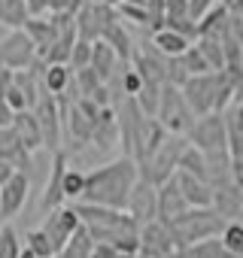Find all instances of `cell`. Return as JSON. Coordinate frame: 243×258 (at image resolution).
I'll return each instance as SVG.
<instances>
[{
	"label": "cell",
	"mask_w": 243,
	"mask_h": 258,
	"mask_svg": "<svg viewBox=\"0 0 243 258\" xmlns=\"http://www.w3.org/2000/svg\"><path fill=\"white\" fill-rule=\"evenodd\" d=\"M140 179V167L131 155H122L103 167H94L91 173H85V191L79 201L88 204H103V207H128V195L134 188V182Z\"/></svg>",
	"instance_id": "obj_1"
},
{
	"label": "cell",
	"mask_w": 243,
	"mask_h": 258,
	"mask_svg": "<svg viewBox=\"0 0 243 258\" xmlns=\"http://www.w3.org/2000/svg\"><path fill=\"white\" fill-rule=\"evenodd\" d=\"M228 225V219L216 210V207H189L186 213H179L176 219L167 222V228L173 231V240L179 246V252L198 240H207V237H219L222 228Z\"/></svg>",
	"instance_id": "obj_2"
},
{
	"label": "cell",
	"mask_w": 243,
	"mask_h": 258,
	"mask_svg": "<svg viewBox=\"0 0 243 258\" xmlns=\"http://www.w3.org/2000/svg\"><path fill=\"white\" fill-rule=\"evenodd\" d=\"M186 146H189V137H186V134H167L164 143H161L149 158H143V161L137 164V167H140V176H143L146 182H152V185L167 182V179L176 173L179 155H183Z\"/></svg>",
	"instance_id": "obj_3"
},
{
	"label": "cell",
	"mask_w": 243,
	"mask_h": 258,
	"mask_svg": "<svg viewBox=\"0 0 243 258\" xmlns=\"http://www.w3.org/2000/svg\"><path fill=\"white\" fill-rule=\"evenodd\" d=\"M155 118L167 127L170 134H186V137H189V131H192V124H195L198 115H195L192 106L186 103L183 88L164 82V85H161V100H158V112H155Z\"/></svg>",
	"instance_id": "obj_4"
},
{
	"label": "cell",
	"mask_w": 243,
	"mask_h": 258,
	"mask_svg": "<svg viewBox=\"0 0 243 258\" xmlns=\"http://www.w3.org/2000/svg\"><path fill=\"white\" fill-rule=\"evenodd\" d=\"M76 213L82 219L85 228H112V231H140L137 219L128 210L118 207H103V204H88V201H76Z\"/></svg>",
	"instance_id": "obj_5"
},
{
	"label": "cell",
	"mask_w": 243,
	"mask_h": 258,
	"mask_svg": "<svg viewBox=\"0 0 243 258\" xmlns=\"http://www.w3.org/2000/svg\"><path fill=\"white\" fill-rule=\"evenodd\" d=\"M189 143L198 146L201 152H222L228 149V131H225V115L222 112H204L195 118Z\"/></svg>",
	"instance_id": "obj_6"
},
{
	"label": "cell",
	"mask_w": 243,
	"mask_h": 258,
	"mask_svg": "<svg viewBox=\"0 0 243 258\" xmlns=\"http://www.w3.org/2000/svg\"><path fill=\"white\" fill-rule=\"evenodd\" d=\"M118 19L115 7L109 0H85V4L76 10V31L82 40H100V34L106 31V25H112Z\"/></svg>",
	"instance_id": "obj_7"
},
{
	"label": "cell",
	"mask_w": 243,
	"mask_h": 258,
	"mask_svg": "<svg viewBox=\"0 0 243 258\" xmlns=\"http://www.w3.org/2000/svg\"><path fill=\"white\" fill-rule=\"evenodd\" d=\"M37 61H40L37 49H34L31 37L25 34V28H16L0 40V67L22 70V67H34Z\"/></svg>",
	"instance_id": "obj_8"
},
{
	"label": "cell",
	"mask_w": 243,
	"mask_h": 258,
	"mask_svg": "<svg viewBox=\"0 0 243 258\" xmlns=\"http://www.w3.org/2000/svg\"><path fill=\"white\" fill-rule=\"evenodd\" d=\"M179 246L173 240V231L167 228V222L152 219L146 225H140V255L143 258H167L176 255Z\"/></svg>",
	"instance_id": "obj_9"
},
{
	"label": "cell",
	"mask_w": 243,
	"mask_h": 258,
	"mask_svg": "<svg viewBox=\"0 0 243 258\" xmlns=\"http://www.w3.org/2000/svg\"><path fill=\"white\" fill-rule=\"evenodd\" d=\"M37 118H40V127H43V143L49 152H58L61 149V106H58V97L49 94L46 88L40 91V100L34 106Z\"/></svg>",
	"instance_id": "obj_10"
},
{
	"label": "cell",
	"mask_w": 243,
	"mask_h": 258,
	"mask_svg": "<svg viewBox=\"0 0 243 258\" xmlns=\"http://www.w3.org/2000/svg\"><path fill=\"white\" fill-rule=\"evenodd\" d=\"M82 225V219H79V213H76V207H55V210H49L46 213V222H43V231L52 237V243H55V249L61 252L64 246H67V240L76 234V228Z\"/></svg>",
	"instance_id": "obj_11"
},
{
	"label": "cell",
	"mask_w": 243,
	"mask_h": 258,
	"mask_svg": "<svg viewBox=\"0 0 243 258\" xmlns=\"http://www.w3.org/2000/svg\"><path fill=\"white\" fill-rule=\"evenodd\" d=\"M125 210L137 219V225H146V222L158 219V185H152V182H146L140 176L134 182L131 195H128V207Z\"/></svg>",
	"instance_id": "obj_12"
},
{
	"label": "cell",
	"mask_w": 243,
	"mask_h": 258,
	"mask_svg": "<svg viewBox=\"0 0 243 258\" xmlns=\"http://www.w3.org/2000/svg\"><path fill=\"white\" fill-rule=\"evenodd\" d=\"M28 191H31V179L25 170H19L7 185H0V222H10L25 210Z\"/></svg>",
	"instance_id": "obj_13"
},
{
	"label": "cell",
	"mask_w": 243,
	"mask_h": 258,
	"mask_svg": "<svg viewBox=\"0 0 243 258\" xmlns=\"http://www.w3.org/2000/svg\"><path fill=\"white\" fill-rule=\"evenodd\" d=\"M170 131L155 118V115H143V121L137 124V134H134V152H131V158L140 164L143 158H149L161 143H164V137H167Z\"/></svg>",
	"instance_id": "obj_14"
},
{
	"label": "cell",
	"mask_w": 243,
	"mask_h": 258,
	"mask_svg": "<svg viewBox=\"0 0 243 258\" xmlns=\"http://www.w3.org/2000/svg\"><path fill=\"white\" fill-rule=\"evenodd\" d=\"M131 67L140 70L143 82H158L164 85L167 82V55H161L152 43L149 46H134V55H131Z\"/></svg>",
	"instance_id": "obj_15"
},
{
	"label": "cell",
	"mask_w": 243,
	"mask_h": 258,
	"mask_svg": "<svg viewBox=\"0 0 243 258\" xmlns=\"http://www.w3.org/2000/svg\"><path fill=\"white\" fill-rule=\"evenodd\" d=\"M64 173H67V152L58 149V152H52V173H49V182L43 191V213H49L67 201L64 198Z\"/></svg>",
	"instance_id": "obj_16"
},
{
	"label": "cell",
	"mask_w": 243,
	"mask_h": 258,
	"mask_svg": "<svg viewBox=\"0 0 243 258\" xmlns=\"http://www.w3.org/2000/svg\"><path fill=\"white\" fill-rule=\"evenodd\" d=\"M91 143L97 149H112L122 143V134H118V115L112 106H103L97 115H94V131H91Z\"/></svg>",
	"instance_id": "obj_17"
},
{
	"label": "cell",
	"mask_w": 243,
	"mask_h": 258,
	"mask_svg": "<svg viewBox=\"0 0 243 258\" xmlns=\"http://www.w3.org/2000/svg\"><path fill=\"white\" fill-rule=\"evenodd\" d=\"M25 34L31 37V43H34V49H37V58L46 61V55H49V49H52V43H55V37H58V22H55V19H46V16L28 19V22H25Z\"/></svg>",
	"instance_id": "obj_18"
},
{
	"label": "cell",
	"mask_w": 243,
	"mask_h": 258,
	"mask_svg": "<svg viewBox=\"0 0 243 258\" xmlns=\"http://www.w3.org/2000/svg\"><path fill=\"white\" fill-rule=\"evenodd\" d=\"M186 210H189V201H186V195H183L176 176H170L167 182L158 185V219H161V222H170V219H176V216L186 213Z\"/></svg>",
	"instance_id": "obj_19"
},
{
	"label": "cell",
	"mask_w": 243,
	"mask_h": 258,
	"mask_svg": "<svg viewBox=\"0 0 243 258\" xmlns=\"http://www.w3.org/2000/svg\"><path fill=\"white\" fill-rule=\"evenodd\" d=\"M13 127H16V134L22 140V146L28 152H37V149H46L43 143V127H40V118L34 109H19L16 118H13Z\"/></svg>",
	"instance_id": "obj_20"
},
{
	"label": "cell",
	"mask_w": 243,
	"mask_h": 258,
	"mask_svg": "<svg viewBox=\"0 0 243 258\" xmlns=\"http://www.w3.org/2000/svg\"><path fill=\"white\" fill-rule=\"evenodd\" d=\"M173 176H176L189 207H213V185H210V179H201V176L186 173V170H176Z\"/></svg>",
	"instance_id": "obj_21"
},
{
	"label": "cell",
	"mask_w": 243,
	"mask_h": 258,
	"mask_svg": "<svg viewBox=\"0 0 243 258\" xmlns=\"http://www.w3.org/2000/svg\"><path fill=\"white\" fill-rule=\"evenodd\" d=\"M213 207L231 222V219H243V188L231 182H222V185H213Z\"/></svg>",
	"instance_id": "obj_22"
},
{
	"label": "cell",
	"mask_w": 243,
	"mask_h": 258,
	"mask_svg": "<svg viewBox=\"0 0 243 258\" xmlns=\"http://www.w3.org/2000/svg\"><path fill=\"white\" fill-rule=\"evenodd\" d=\"M195 40H189L186 34H179V31H173V28H158V31H152V46L161 52V55H167V58H176V55H183L189 46H192Z\"/></svg>",
	"instance_id": "obj_23"
},
{
	"label": "cell",
	"mask_w": 243,
	"mask_h": 258,
	"mask_svg": "<svg viewBox=\"0 0 243 258\" xmlns=\"http://www.w3.org/2000/svg\"><path fill=\"white\" fill-rule=\"evenodd\" d=\"M122 58L115 55V49L106 43V40H94L91 43V70L103 79V82H109L112 79V73H115V64H118Z\"/></svg>",
	"instance_id": "obj_24"
},
{
	"label": "cell",
	"mask_w": 243,
	"mask_h": 258,
	"mask_svg": "<svg viewBox=\"0 0 243 258\" xmlns=\"http://www.w3.org/2000/svg\"><path fill=\"white\" fill-rule=\"evenodd\" d=\"M222 115H225V131H228V152L243 155V103H231Z\"/></svg>",
	"instance_id": "obj_25"
},
{
	"label": "cell",
	"mask_w": 243,
	"mask_h": 258,
	"mask_svg": "<svg viewBox=\"0 0 243 258\" xmlns=\"http://www.w3.org/2000/svg\"><path fill=\"white\" fill-rule=\"evenodd\" d=\"M40 82L49 94H64L67 85L73 82V70H70V64H43Z\"/></svg>",
	"instance_id": "obj_26"
},
{
	"label": "cell",
	"mask_w": 243,
	"mask_h": 258,
	"mask_svg": "<svg viewBox=\"0 0 243 258\" xmlns=\"http://www.w3.org/2000/svg\"><path fill=\"white\" fill-rule=\"evenodd\" d=\"M100 40H106V43L115 49V55H118L122 61H131V55H134V40H131L128 28L122 25L118 19H115L112 25H106V31L100 34Z\"/></svg>",
	"instance_id": "obj_27"
},
{
	"label": "cell",
	"mask_w": 243,
	"mask_h": 258,
	"mask_svg": "<svg viewBox=\"0 0 243 258\" xmlns=\"http://www.w3.org/2000/svg\"><path fill=\"white\" fill-rule=\"evenodd\" d=\"M28 4L25 0H0V25L16 31V28H25L28 22Z\"/></svg>",
	"instance_id": "obj_28"
},
{
	"label": "cell",
	"mask_w": 243,
	"mask_h": 258,
	"mask_svg": "<svg viewBox=\"0 0 243 258\" xmlns=\"http://www.w3.org/2000/svg\"><path fill=\"white\" fill-rule=\"evenodd\" d=\"M91 246H94V240H91L88 228H85V225H79V228H76V234L67 240V246H64L55 258H88Z\"/></svg>",
	"instance_id": "obj_29"
},
{
	"label": "cell",
	"mask_w": 243,
	"mask_h": 258,
	"mask_svg": "<svg viewBox=\"0 0 243 258\" xmlns=\"http://www.w3.org/2000/svg\"><path fill=\"white\" fill-rule=\"evenodd\" d=\"M179 255L183 258H225V243H222V237H207V240L186 246Z\"/></svg>",
	"instance_id": "obj_30"
},
{
	"label": "cell",
	"mask_w": 243,
	"mask_h": 258,
	"mask_svg": "<svg viewBox=\"0 0 243 258\" xmlns=\"http://www.w3.org/2000/svg\"><path fill=\"white\" fill-rule=\"evenodd\" d=\"M176 170H186V173H195V176H201V179H207V155L198 149V146H186L183 149V155H179V167Z\"/></svg>",
	"instance_id": "obj_31"
},
{
	"label": "cell",
	"mask_w": 243,
	"mask_h": 258,
	"mask_svg": "<svg viewBox=\"0 0 243 258\" xmlns=\"http://www.w3.org/2000/svg\"><path fill=\"white\" fill-rule=\"evenodd\" d=\"M195 43H198V49L204 52V58H207V64L213 70H222L225 67V49H222V40L219 37H198Z\"/></svg>",
	"instance_id": "obj_32"
},
{
	"label": "cell",
	"mask_w": 243,
	"mask_h": 258,
	"mask_svg": "<svg viewBox=\"0 0 243 258\" xmlns=\"http://www.w3.org/2000/svg\"><path fill=\"white\" fill-rule=\"evenodd\" d=\"M134 100L143 109V115H155L158 112V100H161V85L158 82H143V88L134 94Z\"/></svg>",
	"instance_id": "obj_33"
},
{
	"label": "cell",
	"mask_w": 243,
	"mask_h": 258,
	"mask_svg": "<svg viewBox=\"0 0 243 258\" xmlns=\"http://www.w3.org/2000/svg\"><path fill=\"white\" fill-rule=\"evenodd\" d=\"M25 246H31V249L37 252V258H55V255H58V249H55L52 237H49L43 228L28 231V243H25Z\"/></svg>",
	"instance_id": "obj_34"
},
{
	"label": "cell",
	"mask_w": 243,
	"mask_h": 258,
	"mask_svg": "<svg viewBox=\"0 0 243 258\" xmlns=\"http://www.w3.org/2000/svg\"><path fill=\"white\" fill-rule=\"evenodd\" d=\"M73 85H76V97H88L94 88L103 85V79L91 67H82V70H73Z\"/></svg>",
	"instance_id": "obj_35"
},
{
	"label": "cell",
	"mask_w": 243,
	"mask_h": 258,
	"mask_svg": "<svg viewBox=\"0 0 243 258\" xmlns=\"http://www.w3.org/2000/svg\"><path fill=\"white\" fill-rule=\"evenodd\" d=\"M19 252H22V240H19L16 228L10 222H4L0 225V258H19Z\"/></svg>",
	"instance_id": "obj_36"
},
{
	"label": "cell",
	"mask_w": 243,
	"mask_h": 258,
	"mask_svg": "<svg viewBox=\"0 0 243 258\" xmlns=\"http://www.w3.org/2000/svg\"><path fill=\"white\" fill-rule=\"evenodd\" d=\"M222 243H225V249H231L234 255H240L243 258V222H237V219H231L225 228H222Z\"/></svg>",
	"instance_id": "obj_37"
},
{
	"label": "cell",
	"mask_w": 243,
	"mask_h": 258,
	"mask_svg": "<svg viewBox=\"0 0 243 258\" xmlns=\"http://www.w3.org/2000/svg\"><path fill=\"white\" fill-rule=\"evenodd\" d=\"M179 58H183V64H186V70H189V73H210V70H213V67L207 64L204 52L198 49V43H192V46H189Z\"/></svg>",
	"instance_id": "obj_38"
},
{
	"label": "cell",
	"mask_w": 243,
	"mask_h": 258,
	"mask_svg": "<svg viewBox=\"0 0 243 258\" xmlns=\"http://www.w3.org/2000/svg\"><path fill=\"white\" fill-rule=\"evenodd\" d=\"M70 70H82V67H91V40H76L73 43V52H70Z\"/></svg>",
	"instance_id": "obj_39"
},
{
	"label": "cell",
	"mask_w": 243,
	"mask_h": 258,
	"mask_svg": "<svg viewBox=\"0 0 243 258\" xmlns=\"http://www.w3.org/2000/svg\"><path fill=\"white\" fill-rule=\"evenodd\" d=\"M82 191H85V173L67 167V173H64V198L67 201H79Z\"/></svg>",
	"instance_id": "obj_40"
},
{
	"label": "cell",
	"mask_w": 243,
	"mask_h": 258,
	"mask_svg": "<svg viewBox=\"0 0 243 258\" xmlns=\"http://www.w3.org/2000/svg\"><path fill=\"white\" fill-rule=\"evenodd\" d=\"M189 76H192V73L186 70V64H183L179 55H176V58H167V82H170V85H179V88H183V82H186Z\"/></svg>",
	"instance_id": "obj_41"
},
{
	"label": "cell",
	"mask_w": 243,
	"mask_h": 258,
	"mask_svg": "<svg viewBox=\"0 0 243 258\" xmlns=\"http://www.w3.org/2000/svg\"><path fill=\"white\" fill-rule=\"evenodd\" d=\"M122 88H125V94H131V97L143 88V76H140L137 67H128L125 73H122Z\"/></svg>",
	"instance_id": "obj_42"
},
{
	"label": "cell",
	"mask_w": 243,
	"mask_h": 258,
	"mask_svg": "<svg viewBox=\"0 0 243 258\" xmlns=\"http://www.w3.org/2000/svg\"><path fill=\"white\" fill-rule=\"evenodd\" d=\"M4 100H7V103L16 109V112H19V109H31V103H28V94H25V91L16 85V79H13V85H10V91H7V97H4Z\"/></svg>",
	"instance_id": "obj_43"
},
{
	"label": "cell",
	"mask_w": 243,
	"mask_h": 258,
	"mask_svg": "<svg viewBox=\"0 0 243 258\" xmlns=\"http://www.w3.org/2000/svg\"><path fill=\"white\" fill-rule=\"evenodd\" d=\"M85 4V0H49V13H73Z\"/></svg>",
	"instance_id": "obj_44"
},
{
	"label": "cell",
	"mask_w": 243,
	"mask_h": 258,
	"mask_svg": "<svg viewBox=\"0 0 243 258\" xmlns=\"http://www.w3.org/2000/svg\"><path fill=\"white\" fill-rule=\"evenodd\" d=\"M216 4H219V0H189V13H192V19L198 22V19H201L207 10H213Z\"/></svg>",
	"instance_id": "obj_45"
},
{
	"label": "cell",
	"mask_w": 243,
	"mask_h": 258,
	"mask_svg": "<svg viewBox=\"0 0 243 258\" xmlns=\"http://www.w3.org/2000/svg\"><path fill=\"white\" fill-rule=\"evenodd\" d=\"M115 255H118V249L112 243H94L88 252V258H115Z\"/></svg>",
	"instance_id": "obj_46"
},
{
	"label": "cell",
	"mask_w": 243,
	"mask_h": 258,
	"mask_svg": "<svg viewBox=\"0 0 243 258\" xmlns=\"http://www.w3.org/2000/svg\"><path fill=\"white\" fill-rule=\"evenodd\" d=\"M231 179L237 188H243V155H231Z\"/></svg>",
	"instance_id": "obj_47"
},
{
	"label": "cell",
	"mask_w": 243,
	"mask_h": 258,
	"mask_svg": "<svg viewBox=\"0 0 243 258\" xmlns=\"http://www.w3.org/2000/svg\"><path fill=\"white\" fill-rule=\"evenodd\" d=\"M13 79H16V70H10V67H0V100L7 97V91H10Z\"/></svg>",
	"instance_id": "obj_48"
},
{
	"label": "cell",
	"mask_w": 243,
	"mask_h": 258,
	"mask_svg": "<svg viewBox=\"0 0 243 258\" xmlns=\"http://www.w3.org/2000/svg\"><path fill=\"white\" fill-rule=\"evenodd\" d=\"M19 173V167L13 164V161H7V158H0V185H7L13 176Z\"/></svg>",
	"instance_id": "obj_49"
},
{
	"label": "cell",
	"mask_w": 243,
	"mask_h": 258,
	"mask_svg": "<svg viewBox=\"0 0 243 258\" xmlns=\"http://www.w3.org/2000/svg\"><path fill=\"white\" fill-rule=\"evenodd\" d=\"M25 4H28V16H31V19L49 13V0H25Z\"/></svg>",
	"instance_id": "obj_50"
},
{
	"label": "cell",
	"mask_w": 243,
	"mask_h": 258,
	"mask_svg": "<svg viewBox=\"0 0 243 258\" xmlns=\"http://www.w3.org/2000/svg\"><path fill=\"white\" fill-rule=\"evenodd\" d=\"M13 118H16V109H13L7 100H0V127H10Z\"/></svg>",
	"instance_id": "obj_51"
},
{
	"label": "cell",
	"mask_w": 243,
	"mask_h": 258,
	"mask_svg": "<svg viewBox=\"0 0 243 258\" xmlns=\"http://www.w3.org/2000/svg\"><path fill=\"white\" fill-rule=\"evenodd\" d=\"M219 4H222L231 16H243V0H219Z\"/></svg>",
	"instance_id": "obj_52"
},
{
	"label": "cell",
	"mask_w": 243,
	"mask_h": 258,
	"mask_svg": "<svg viewBox=\"0 0 243 258\" xmlns=\"http://www.w3.org/2000/svg\"><path fill=\"white\" fill-rule=\"evenodd\" d=\"M231 103H243V73L234 76V100Z\"/></svg>",
	"instance_id": "obj_53"
},
{
	"label": "cell",
	"mask_w": 243,
	"mask_h": 258,
	"mask_svg": "<svg viewBox=\"0 0 243 258\" xmlns=\"http://www.w3.org/2000/svg\"><path fill=\"white\" fill-rule=\"evenodd\" d=\"M234 31H237V40L243 46V16H234Z\"/></svg>",
	"instance_id": "obj_54"
},
{
	"label": "cell",
	"mask_w": 243,
	"mask_h": 258,
	"mask_svg": "<svg viewBox=\"0 0 243 258\" xmlns=\"http://www.w3.org/2000/svg\"><path fill=\"white\" fill-rule=\"evenodd\" d=\"M19 258H37V252H34L31 246H22V252H19Z\"/></svg>",
	"instance_id": "obj_55"
},
{
	"label": "cell",
	"mask_w": 243,
	"mask_h": 258,
	"mask_svg": "<svg viewBox=\"0 0 243 258\" xmlns=\"http://www.w3.org/2000/svg\"><path fill=\"white\" fill-rule=\"evenodd\" d=\"M134 258H143V255H134Z\"/></svg>",
	"instance_id": "obj_56"
}]
</instances>
